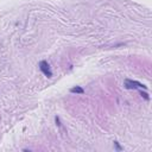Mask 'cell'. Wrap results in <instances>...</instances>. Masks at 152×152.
Here are the masks:
<instances>
[{
  "label": "cell",
  "mask_w": 152,
  "mask_h": 152,
  "mask_svg": "<svg viewBox=\"0 0 152 152\" xmlns=\"http://www.w3.org/2000/svg\"><path fill=\"white\" fill-rule=\"evenodd\" d=\"M139 93H140L141 97H144V99H145V100H146V101H149V100H150V96H149V94L146 93V91H143V90H140Z\"/></svg>",
  "instance_id": "277c9868"
},
{
  "label": "cell",
  "mask_w": 152,
  "mask_h": 152,
  "mask_svg": "<svg viewBox=\"0 0 152 152\" xmlns=\"http://www.w3.org/2000/svg\"><path fill=\"white\" fill-rule=\"evenodd\" d=\"M114 145H115V147H116V150H118V151H121V146L119 145V143H118V141H114Z\"/></svg>",
  "instance_id": "5b68a950"
},
{
  "label": "cell",
  "mask_w": 152,
  "mask_h": 152,
  "mask_svg": "<svg viewBox=\"0 0 152 152\" xmlns=\"http://www.w3.org/2000/svg\"><path fill=\"white\" fill-rule=\"evenodd\" d=\"M70 93L72 94H84V89L80 86H76V87H72L70 89Z\"/></svg>",
  "instance_id": "3957f363"
},
{
  "label": "cell",
  "mask_w": 152,
  "mask_h": 152,
  "mask_svg": "<svg viewBox=\"0 0 152 152\" xmlns=\"http://www.w3.org/2000/svg\"><path fill=\"white\" fill-rule=\"evenodd\" d=\"M39 69H41V71H42L48 78L52 77L51 68H50V65H49V63H48L47 61H41V62H39Z\"/></svg>",
  "instance_id": "7a4b0ae2"
},
{
  "label": "cell",
  "mask_w": 152,
  "mask_h": 152,
  "mask_svg": "<svg viewBox=\"0 0 152 152\" xmlns=\"http://www.w3.org/2000/svg\"><path fill=\"white\" fill-rule=\"evenodd\" d=\"M55 120H56L57 126H61V121H59V118H58V116H56V118H55Z\"/></svg>",
  "instance_id": "8992f818"
},
{
  "label": "cell",
  "mask_w": 152,
  "mask_h": 152,
  "mask_svg": "<svg viewBox=\"0 0 152 152\" xmlns=\"http://www.w3.org/2000/svg\"><path fill=\"white\" fill-rule=\"evenodd\" d=\"M124 87L126 88V89H144V90H146L147 87L145 84L140 83V82H138V81H134V80H130V78H126L124 82Z\"/></svg>",
  "instance_id": "6da1fadb"
}]
</instances>
